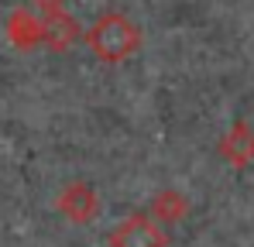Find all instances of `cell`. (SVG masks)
Returning a JSON list of instances; mask_svg holds the SVG:
<instances>
[{
	"label": "cell",
	"instance_id": "cell-5",
	"mask_svg": "<svg viewBox=\"0 0 254 247\" xmlns=\"http://www.w3.org/2000/svg\"><path fill=\"white\" fill-rule=\"evenodd\" d=\"M35 3H38V7H52V10H55V7H62L65 0H35Z\"/></svg>",
	"mask_w": 254,
	"mask_h": 247
},
{
	"label": "cell",
	"instance_id": "cell-1",
	"mask_svg": "<svg viewBox=\"0 0 254 247\" xmlns=\"http://www.w3.org/2000/svg\"><path fill=\"white\" fill-rule=\"evenodd\" d=\"M86 41H89V48H93L103 62H121L130 52H137L141 31L134 28V21L124 17V14H103V17H96V21L89 24Z\"/></svg>",
	"mask_w": 254,
	"mask_h": 247
},
{
	"label": "cell",
	"instance_id": "cell-4",
	"mask_svg": "<svg viewBox=\"0 0 254 247\" xmlns=\"http://www.w3.org/2000/svg\"><path fill=\"white\" fill-rule=\"evenodd\" d=\"M76 35H79V28L65 14H52L48 21H42V38H48V45H55V48H65Z\"/></svg>",
	"mask_w": 254,
	"mask_h": 247
},
{
	"label": "cell",
	"instance_id": "cell-3",
	"mask_svg": "<svg viewBox=\"0 0 254 247\" xmlns=\"http://www.w3.org/2000/svg\"><path fill=\"white\" fill-rule=\"evenodd\" d=\"M59 209H65L76 223H83L93 216V209H96V196H93V189L83 185V182H76V185H69L62 196H59Z\"/></svg>",
	"mask_w": 254,
	"mask_h": 247
},
{
	"label": "cell",
	"instance_id": "cell-2",
	"mask_svg": "<svg viewBox=\"0 0 254 247\" xmlns=\"http://www.w3.org/2000/svg\"><path fill=\"white\" fill-rule=\"evenodd\" d=\"M110 247H165V234L148 216H127L110 234Z\"/></svg>",
	"mask_w": 254,
	"mask_h": 247
}]
</instances>
